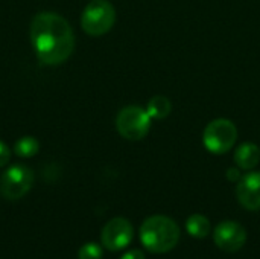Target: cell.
Returning <instances> with one entry per match:
<instances>
[{"instance_id":"obj_1","label":"cell","mask_w":260,"mask_h":259,"mask_svg":"<svg viewBox=\"0 0 260 259\" xmlns=\"http://www.w3.org/2000/svg\"><path fill=\"white\" fill-rule=\"evenodd\" d=\"M30 41L38 60L49 66L64 63L75 47L69 21L55 12H40L32 20Z\"/></svg>"},{"instance_id":"obj_2","label":"cell","mask_w":260,"mask_h":259,"mask_svg":"<svg viewBox=\"0 0 260 259\" xmlns=\"http://www.w3.org/2000/svg\"><path fill=\"white\" fill-rule=\"evenodd\" d=\"M180 240V229L174 220L165 215L146 218L140 227V241L152 253L171 252Z\"/></svg>"},{"instance_id":"obj_3","label":"cell","mask_w":260,"mask_h":259,"mask_svg":"<svg viewBox=\"0 0 260 259\" xmlns=\"http://www.w3.org/2000/svg\"><path fill=\"white\" fill-rule=\"evenodd\" d=\"M238 140V128L236 125L225 118L213 119L207 124L203 133V143L206 150L212 154H224L229 153Z\"/></svg>"},{"instance_id":"obj_4","label":"cell","mask_w":260,"mask_h":259,"mask_svg":"<svg viewBox=\"0 0 260 259\" xmlns=\"http://www.w3.org/2000/svg\"><path fill=\"white\" fill-rule=\"evenodd\" d=\"M114 21L116 9L110 2L105 0H91L81 15V26L91 37L107 34L114 26Z\"/></svg>"},{"instance_id":"obj_5","label":"cell","mask_w":260,"mask_h":259,"mask_svg":"<svg viewBox=\"0 0 260 259\" xmlns=\"http://www.w3.org/2000/svg\"><path fill=\"white\" fill-rule=\"evenodd\" d=\"M116 128L123 139L140 140L151 130V116L139 105L123 107L116 116Z\"/></svg>"},{"instance_id":"obj_6","label":"cell","mask_w":260,"mask_h":259,"mask_svg":"<svg viewBox=\"0 0 260 259\" xmlns=\"http://www.w3.org/2000/svg\"><path fill=\"white\" fill-rule=\"evenodd\" d=\"M34 185V172L26 165H12L0 177V192L6 200L24 197Z\"/></svg>"},{"instance_id":"obj_7","label":"cell","mask_w":260,"mask_h":259,"mask_svg":"<svg viewBox=\"0 0 260 259\" xmlns=\"http://www.w3.org/2000/svg\"><path fill=\"white\" fill-rule=\"evenodd\" d=\"M133 235H134V229L131 223L126 218L117 217L105 224L101 234V240H102V246L107 250L119 252L131 243Z\"/></svg>"},{"instance_id":"obj_8","label":"cell","mask_w":260,"mask_h":259,"mask_svg":"<svg viewBox=\"0 0 260 259\" xmlns=\"http://www.w3.org/2000/svg\"><path fill=\"white\" fill-rule=\"evenodd\" d=\"M213 240L221 250L227 253H235L244 247L247 241V232L236 221H222L215 227Z\"/></svg>"},{"instance_id":"obj_9","label":"cell","mask_w":260,"mask_h":259,"mask_svg":"<svg viewBox=\"0 0 260 259\" xmlns=\"http://www.w3.org/2000/svg\"><path fill=\"white\" fill-rule=\"evenodd\" d=\"M236 197L242 208L260 211V172L253 171L241 177L236 185Z\"/></svg>"},{"instance_id":"obj_10","label":"cell","mask_w":260,"mask_h":259,"mask_svg":"<svg viewBox=\"0 0 260 259\" xmlns=\"http://www.w3.org/2000/svg\"><path fill=\"white\" fill-rule=\"evenodd\" d=\"M260 162V148L253 142L241 143L235 151V163L239 169L250 171Z\"/></svg>"},{"instance_id":"obj_11","label":"cell","mask_w":260,"mask_h":259,"mask_svg":"<svg viewBox=\"0 0 260 259\" xmlns=\"http://www.w3.org/2000/svg\"><path fill=\"white\" fill-rule=\"evenodd\" d=\"M172 110V104L169 101V98L163 96V95H157L154 98L149 99L148 105H146V111L151 116V119H165L171 114Z\"/></svg>"},{"instance_id":"obj_12","label":"cell","mask_w":260,"mask_h":259,"mask_svg":"<svg viewBox=\"0 0 260 259\" xmlns=\"http://www.w3.org/2000/svg\"><path fill=\"white\" fill-rule=\"evenodd\" d=\"M186 229L193 238L203 240L210 234V221L201 214H193L186 220Z\"/></svg>"},{"instance_id":"obj_13","label":"cell","mask_w":260,"mask_h":259,"mask_svg":"<svg viewBox=\"0 0 260 259\" xmlns=\"http://www.w3.org/2000/svg\"><path fill=\"white\" fill-rule=\"evenodd\" d=\"M38 140L35 137L30 136H24L21 139H18L14 145V153L18 157H32L38 153Z\"/></svg>"},{"instance_id":"obj_14","label":"cell","mask_w":260,"mask_h":259,"mask_svg":"<svg viewBox=\"0 0 260 259\" xmlns=\"http://www.w3.org/2000/svg\"><path fill=\"white\" fill-rule=\"evenodd\" d=\"M79 259H102V247L94 243H88L79 249Z\"/></svg>"},{"instance_id":"obj_15","label":"cell","mask_w":260,"mask_h":259,"mask_svg":"<svg viewBox=\"0 0 260 259\" xmlns=\"http://www.w3.org/2000/svg\"><path fill=\"white\" fill-rule=\"evenodd\" d=\"M9 159H11V150L8 148V145L5 142L0 140V168L8 165Z\"/></svg>"},{"instance_id":"obj_16","label":"cell","mask_w":260,"mask_h":259,"mask_svg":"<svg viewBox=\"0 0 260 259\" xmlns=\"http://www.w3.org/2000/svg\"><path fill=\"white\" fill-rule=\"evenodd\" d=\"M241 172H239V168H229L227 171V179L230 182H239L241 180Z\"/></svg>"},{"instance_id":"obj_17","label":"cell","mask_w":260,"mask_h":259,"mask_svg":"<svg viewBox=\"0 0 260 259\" xmlns=\"http://www.w3.org/2000/svg\"><path fill=\"white\" fill-rule=\"evenodd\" d=\"M120 259H145V255L140 250H129Z\"/></svg>"}]
</instances>
